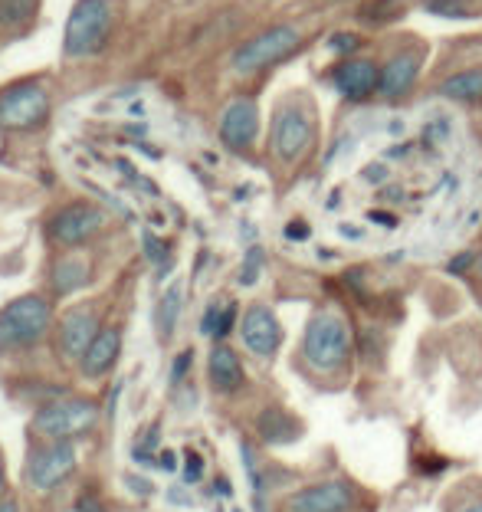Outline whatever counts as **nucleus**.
Instances as JSON below:
<instances>
[{
    "instance_id": "f257e3e1",
    "label": "nucleus",
    "mask_w": 482,
    "mask_h": 512,
    "mask_svg": "<svg viewBox=\"0 0 482 512\" xmlns=\"http://www.w3.org/2000/svg\"><path fill=\"white\" fill-rule=\"evenodd\" d=\"M351 355V329L335 312H315L302 335V358L315 371H338Z\"/></svg>"
},
{
    "instance_id": "f03ea898",
    "label": "nucleus",
    "mask_w": 482,
    "mask_h": 512,
    "mask_svg": "<svg viewBox=\"0 0 482 512\" xmlns=\"http://www.w3.org/2000/svg\"><path fill=\"white\" fill-rule=\"evenodd\" d=\"M112 33V4L109 0H76L69 10L66 33H63V53L73 60L96 56Z\"/></svg>"
},
{
    "instance_id": "7ed1b4c3",
    "label": "nucleus",
    "mask_w": 482,
    "mask_h": 512,
    "mask_svg": "<svg viewBox=\"0 0 482 512\" xmlns=\"http://www.w3.org/2000/svg\"><path fill=\"white\" fill-rule=\"evenodd\" d=\"M299 43H302L299 27H292V23H276V27H266L263 33H256V37L240 43L230 56V69L237 76L260 73V69L276 66L286 60V56L296 53Z\"/></svg>"
},
{
    "instance_id": "20e7f679",
    "label": "nucleus",
    "mask_w": 482,
    "mask_h": 512,
    "mask_svg": "<svg viewBox=\"0 0 482 512\" xmlns=\"http://www.w3.org/2000/svg\"><path fill=\"white\" fill-rule=\"evenodd\" d=\"M53 322L50 302L40 296H20L0 309V352H14L40 342Z\"/></svg>"
},
{
    "instance_id": "39448f33",
    "label": "nucleus",
    "mask_w": 482,
    "mask_h": 512,
    "mask_svg": "<svg viewBox=\"0 0 482 512\" xmlns=\"http://www.w3.org/2000/svg\"><path fill=\"white\" fill-rule=\"evenodd\" d=\"M96 417H99L96 401H86V398L50 401L33 417V430L46 440H69V437L86 434V430L96 424Z\"/></svg>"
},
{
    "instance_id": "423d86ee",
    "label": "nucleus",
    "mask_w": 482,
    "mask_h": 512,
    "mask_svg": "<svg viewBox=\"0 0 482 512\" xmlns=\"http://www.w3.org/2000/svg\"><path fill=\"white\" fill-rule=\"evenodd\" d=\"M312 112L302 109L299 102H286L273 115V128H269V148L279 161L292 165L296 158L305 155V148L312 145Z\"/></svg>"
},
{
    "instance_id": "0eeeda50",
    "label": "nucleus",
    "mask_w": 482,
    "mask_h": 512,
    "mask_svg": "<svg viewBox=\"0 0 482 512\" xmlns=\"http://www.w3.org/2000/svg\"><path fill=\"white\" fill-rule=\"evenodd\" d=\"M50 112V92L40 83H17L0 92V128H37Z\"/></svg>"
},
{
    "instance_id": "6e6552de",
    "label": "nucleus",
    "mask_w": 482,
    "mask_h": 512,
    "mask_svg": "<svg viewBox=\"0 0 482 512\" xmlns=\"http://www.w3.org/2000/svg\"><path fill=\"white\" fill-rule=\"evenodd\" d=\"M102 224L105 214L96 204H66L46 220V234H50L53 243H60V247H79L89 237H96Z\"/></svg>"
},
{
    "instance_id": "1a4fd4ad",
    "label": "nucleus",
    "mask_w": 482,
    "mask_h": 512,
    "mask_svg": "<svg viewBox=\"0 0 482 512\" xmlns=\"http://www.w3.org/2000/svg\"><path fill=\"white\" fill-rule=\"evenodd\" d=\"M76 470V447L69 440H53L50 447L37 450L27 463V480L33 490H56Z\"/></svg>"
},
{
    "instance_id": "9d476101",
    "label": "nucleus",
    "mask_w": 482,
    "mask_h": 512,
    "mask_svg": "<svg viewBox=\"0 0 482 512\" xmlns=\"http://www.w3.org/2000/svg\"><path fill=\"white\" fill-rule=\"evenodd\" d=\"M332 86L348 102H368L381 89V66L364 56H348L332 69Z\"/></svg>"
},
{
    "instance_id": "9b49d317",
    "label": "nucleus",
    "mask_w": 482,
    "mask_h": 512,
    "mask_svg": "<svg viewBox=\"0 0 482 512\" xmlns=\"http://www.w3.org/2000/svg\"><path fill=\"white\" fill-rule=\"evenodd\" d=\"M217 132H220V142L233 151L250 148L256 142V135H260V106H256L250 96L233 99L220 115Z\"/></svg>"
},
{
    "instance_id": "f8f14e48",
    "label": "nucleus",
    "mask_w": 482,
    "mask_h": 512,
    "mask_svg": "<svg viewBox=\"0 0 482 512\" xmlns=\"http://www.w3.org/2000/svg\"><path fill=\"white\" fill-rule=\"evenodd\" d=\"M355 503V493L351 486L342 480H328V483H315L305 486V490L292 493L282 509L286 512H348Z\"/></svg>"
},
{
    "instance_id": "ddd939ff",
    "label": "nucleus",
    "mask_w": 482,
    "mask_h": 512,
    "mask_svg": "<svg viewBox=\"0 0 482 512\" xmlns=\"http://www.w3.org/2000/svg\"><path fill=\"white\" fill-rule=\"evenodd\" d=\"M240 339H243V345L250 348L253 355H260V358L276 355L279 345H282V325L276 319V312L269 309V306H260V302L250 306V309L243 312Z\"/></svg>"
},
{
    "instance_id": "4468645a",
    "label": "nucleus",
    "mask_w": 482,
    "mask_h": 512,
    "mask_svg": "<svg viewBox=\"0 0 482 512\" xmlns=\"http://www.w3.org/2000/svg\"><path fill=\"white\" fill-rule=\"evenodd\" d=\"M423 56L417 50H401L381 66V96L384 99H404L420 79Z\"/></svg>"
},
{
    "instance_id": "2eb2a0df",
    "label": "nucleus",
    "mask_w": 482,
    "mask_h": 512,
    "mask_svg": "<svg viewBox=\"0 0 482 512\" xmlns=\"http://www.w3.org/2000/svg\"><path fill=\"white\" fill-rule=\"evenodd\" d=\"M96 335H99L96 312H89V309H73V312H69V316L60 322V352H63L66 362H73V358L86 355V348L92 345Z\"/></svg>"
},
{
    "instance_id": "dca6fc26",
    "label": "nucleus",
    "mask_w": 482,
    "mask_h": 512,
    "mask_svg": "<svg viewBox=\"0 0 482 512\" xmlns=\"http://www.w3.org/2000/svg\"><path fill=\"white\" fill-rule=\"evenodd\" d=\"M119 352H122V332L115 329V325H109V329H99V335L86 348V355L79 358L82 371H86L89 378L109 375V371L115 368V362H119Z\"/></svg>"
},
{
    "instance_id": "f3484780",
    "label": "nucleus",
    "mask_w": 482,
    "mask_h": 512,
    "mask_svg": "<svg viewBox=\"0 0 482 512\" xmlns=\"http://www.w3.org/2000/svg\"><path fill=\"white\" fill-rule=\"evenodd\" d=\"M207 378H210V384H214V391H220V394H233V391L243 388L246 371H243V362L230 345H217L214 352H210Z\"/></svg>"
},
{
    "instance_id": "a211bd4d",
    "label": "nucleus",
    "mask_w": 482,
    "mask_h": 512,
    "mask_svg": "<svg viewBox=\"0 0 482 512\" xmlns=\"http://www.w3.org/2000/svg\"><path fill=\"white\" fill-rule=\"evenodd\" d=\"M256 427H260V437L266 440V444H292L302 427L296 417H289L282 407H266V411L260 414V421H256Z\"/></svg>"
},
{
    "instance_id": "6ab92c4d",
    "label": "nucleus",
    "mask_w": 482,
    "mask_h": 512,
    "mask_svg": "<svg viewBox=\"0 0 482 512\" xmlns=\"http://www.w3.org/2000/svg\"><path fill=\"white\" fill-rule=\"evenodd\" d=\"M440 96L453 102H479L482 99V69H460L440 83Z\"/></svg>"
},
{
    "instance_id": "aec40b11",
    "label": "nucleus",
    "mask_w": 482,
    "mask_h": 512,
    "mask_svg": "<svg viewBox=\"0 0 482 512\" xmlns=\"http://www.w3.org/2000/svg\"><path fill=\"white\" fill-rule=\"evenodd\" d=\"M86 279H89V263L82 260V256H63L50 273L53 293H60V296H69L73 289L86 286Z\"/></svg>"
},
{
    "instance_id": "412c9836",
    "label": "nucleus",
    "mask_w": 482,
    "mask_h": 512,
    "mask_svg": "<svg viewBox=\"0 0 482 512\" xmlns=\"http://www.w3.org/2000/svg\"><path fill=\"white\" fill-rule=\"evenodd\" d=\"M181 302H184V293H181V286H171L168 293L161 296L158 302V312H155V322H158V335L164 342L174 335V325H178L181 319Z\"/></svg>"
},
{
    "instance_id": "4be33fe9",
    "label": "nucleus",
    "mask_w": 482,
    "mask_h": 512,
    "mask_svg": "<svg viewBox=\"0 0 482 512\" xmlns=\"http://www.w3.org/2000/svg\"><path fill=\"white\" fill-rule=\"evenodd\" d=\"M37 17V0H0V30L14 33Z\"/></svg>"
},
{
    "instance_id": "5701e85b",
    "label": "nucleus",
    "mask_w": 482,
    "mask_h": 512,
    "mask_svg": "<svg viewBox=\"0 0 482 512\" xmlns=\"http://www.w3.org/2000/svg\"><path fill=\"white\" fill-rule=\"evenodd\" d=\"M423 10L433 14V17L466 20L469 17V0H423Z\"/></svg>"
},
{
    "instance_id": "b1692460",
    "label": "nucleus",
    "mask_w": 482,
    "mask_h": 512,
    "mask_svg": "<svg viewBox=\"0 0 482 512\" xmlns=\"http://www.w3.org/2000/svg\"><path fill=\"white\" fill-rule=\"evenodd\" d=\"M263 270V250L260 247H250L243 256V266H240V286H253L260 279Z\"/></svg>"
},
{
    "instance_id": "393cba45",
    "label": "nucleus",
    "mask_w": 482,
    "mask_h": 512,
    "mask_svg": "<svg viewBox=\"0 0 482 512\" xmlns=\"http://www.w3.org/2000/svg\"><path fill=\"white\" fill-rule=\"evenodd\" d=\"M328 50H332L335 56H342V60H348V56H355L361 50V37L358 33H332L328 37Z\"/></svg>"
},
{
    "instance_id": "a878e982",
    "label": "nucleus",
    "mask_w": 482,
    "mask_h": 512,
    "mask_svg": "<svg viewBox=\"0 0 482 512\" xmlns=\"http://www.w3.org/2000/svg\"><path fill=\"white\" fill-rule=\"evenodd\" d=\"M223 306H227V302H210L207 312H204V319H201V332L210 335V339H217V329H220V319H223Z\"/></svg>"
},
{
    "instance_id": "bb28decb",
    "label": "nucleus",
    "mask_w": 482,
    "mask_h": 512,
    "mask_svg": "<svg viewBox=\"0 0 482 512\" xmlns=\"http://www.w3.org/2000/svg\"><path fill=\"white\" fill-rule=\"evenodd\" d=\"M476 263H479V256L473 250H463V253H456L450 263H446V273H450V276H463L466 270H473Z\"/></svg>"
},
{
    "instance_id": "cd10ccee",
    "label": "nucleus",
    "mask_w": 482,
    "mask_h": 512,
    "mask_svg": "<svg viewBox=\"0 0 482 512\" xmlns=\"http://www.w3.org/2000/svg\"><path fill=\"white\" fill-rule=\"evenodd\" d=\"M204 473V460L197 453H187V467H184V486H194Z\"/></svg>"
},
{
    "instance_id": "c85d7f7f",
    "label": "nucleus",
    "mask_w": 482,
    "mask_h": 512,
    "mask_svg": "<svg viewBox=\"0 0 482 512\" xmlns=\"http://www.w3.org/2000/svg\"><path fill=\"white\" fill-rule=\"evenodd\" d=\"M145 250H148V260H151V263L164 266V260H168V247H164V243H161L158 237L145 234Z\"/></svg>"
},
{
    "instance_id": "c756f323",
    "label": "nucleus",
    "mask_w": 482,
    "mask_h": 512,
    "mask_svg": "<svg viewBox=\"0 0 482 512\" xmlns=\"http://www.w3.org/2000/svg\"><path fill=\"white\" fill-rule=\"evenodd\" d=\"M191 362H194V352H181V358L174 362V368H171V381L178 384V381H184V375H187V368H191Z\"/></svg>"
},
{
    "instance_id": "7c9ffc66",
    "label": "nucleus",
    "mask_w": 482,
    "mask_h": 512,
    "mask_svg": "<svg viewBox=\"0 0 482 512\" xmlns=\"http://www.w3.org/2000/svg\"><path fill=\"white\" fill-rule=\"evenodd\" d=\"M286 237L289 240H305V237H309V227H305V220H292V224L286 227Z\"/></svg>"
},
{
    "instance_id": "2f4dec72",
    "label": "nucleus",
    "mask_w": 482,
    "mask_h": 512,
    "mask_svg": "<svg viewBox=\"0 0 482 512\" xmlns=\"http://www.w3.org/2000/svg\"><path fill=\"white\" fill-rule=\"evenodd\" d=\"M384 178H387V171L381 165H368V168H364V181H368V184H384Z\"/></svg>"
},
{
    "instance_id": "473e14b6",
    "label": "nucleus",
    "mask_w": 482,
    "mask_h": 512,
    "mask_svg": "<svg viewBox=\"0 0 482 512\" xmlns=\"http://www.w3.org/2000/svg\"><path fill=\"white\" fill-rule=\"evenodd\" d=\"M125 483L132 486L135 493H141V496H145V493H151V486H148L145 480H138V476H125Z\"/></svg>"
},
{
    "instance_id": "72a5a7b5",
    "label": "nucleus",
    "mask_w": 482,
    "mask_h": 512,
    "mask_svg": "<svg viewBox=\"0 0 482 512\" xmlns=\"http://www.w3.org/2000/svg\"><path fill=\"white\" fill-rule=\"evenodd\" d=\"M161 470H168V473L178 470V457H174V453H161Z\"/></svg>"
},
{
    "instance_id": "f704fd0d",
    "label": "nucleus",
    "mask_w": 482,
    "mask_h": 512,
    "mask_svg": "<svg viewBox=\"0 0 482 512\" xmlns=\"http://www.w3.org/2000/svg\"><path fill=\"white\" fill-rule=\"evenodd\" d=\"M368 220H371V224H374V220H378V224H387V227H394V224H397V220H394L391 214H381V211H371V214H368Z\"/></svg>"
},
{
    "instance_id": "c9c22d12",
    "label": "nucleus",
    "mask_w": 482,
    "mask_h": 512,
    "mask_svg": "<svg viewBox=\"0 0 482 512\" xmlns=\"http://www.w3.org/2000/svg\"><path fill=\"white\" fill-rule=\"evenodd\" d=\"M217 493H220V496H230V493H233V486H230L227 480H223V476L217 480Z\"/></svg>"
},
{
    "instance_id": "e433bc0d",
    "label": "nucleus",
    "mask_w": 482,
    "mask_h": 512,
    "mask_svg": "<svg viewBox=\"0 0 482 512\" xmlns=\"http://www.w3.org/2000/svg\"><path fill=\"white\" fill-rule=\"evenodd\" d=\"M460 512H482V499H473V503H466Z\"/></svg>"
},
{
    "instance_id": "4c0bfd02",
    "label": "nucleus",
    "mask_w": 482,
    "mask_h": 512,
    "mask_svg": "<svg viewBox=\"0 0 482 512\" xmlns=\"http://www.w3.org/2000/svg\"><path fill=\"white\" fill-rule=\"evenodd\" d=\"M171 503H184V506H187L191 499H187L184 493H178V490H171Z\"/></svg>"
},
{
    "instance_id": "58836bf2",
    "label": "nucleus",
    "mask_w": 482,
    "mask_h": 512,
    "mask_svg": "<svg viewBox=\"0 0 482 512\" xmlns=\"http://www.w3.org/2000/svg\"><path fill=\"white\" fill-rule=\"evenodd\" d=\"M0 512H17V506H14V503H10V499H7V503H0Z\"/></svg>"
},
{
    "instance_id": "ea45409f",
    "label": "nucleus",
    "mask_w": 482,
    "mask_h": 512,
    "mask_svg": "<svg viewBox=\"0 0 482 512\" xmlns=\"http://www.w3.org/2000/svg\"><path fill=\"white\" fill-rule=\"evenodd\" d=\"M4 483H7V476H4V463H0V493H4Z\"/></svg>"
},
{
    "instance_id": "a19ab883",
    "label": "nucleus",
    "mask_w": 482,
    "mask_h": 512,
    "mask_svg": "<svg viewBox=\"0 0 482 512\" xmlns=\"http://www.w3.org/2000/svg\"><path fill=\"white\" fill-rule=\"evenodd\" d=\"M476 266H479V276H482V256H479V263H476Z\"/></svg>"
}]
</instances>
